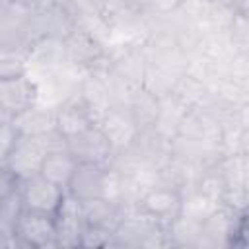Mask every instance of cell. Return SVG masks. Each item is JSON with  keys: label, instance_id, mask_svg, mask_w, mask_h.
<instances>
[{"label": "cell", "instance_id": "cell-1", "mask_svg": "<svg viewBox=\"0 0 249 249\" xmlns=\"http://www.w3.org/2000/svg\"><path fill=\"white\" fill-rule=\"evenodd\" d=\"M167 245L165 224L140 208L128 210L113 231V247H161Z\"/></svg>", "mask_w": 249, "mask_h": 249}, {"label": "cell", "instance_id": "cell-2", "mask_svg": "<svg viewBox=\"0 0 249 249\" xmlns=\"http://www.w3.org/2000/svg\"><path fill=\"white\" fill-rule=\"evenodd\" d=\"M47 154H49V150H47L43 136L18 134L6 154L4 165L18 177V181H21V179H27V177L39 173L41 163Z\"/></svg>", "mask_w": 249, "mask_h": 249}, {"label": "cell", "instance_id": "cell-3", "mask_svg": "<svg viewBox=\"0 0 249 249\" xmlns=\"http://www.w3.org/2000/svg\"><path fill=\"white\" fill-rule=\"evenodd\" d=\"M64 45H66V64L78 70L88 72L107 62L105 45L82 27H74L64 37Z\"/></svg>", "mask_w": 249, "mask_h": 249}, {"label": "cell", "instance_id": "cell-4", "mask_svg": "<svg viewBox=\"0 0 249 249\" xmlns=\"http://www.w3.org/2000/svg\"><path fill=\"white\" fill-rule=\"evenodd\" d=\"M14 239L16 245H23V247H37V249L56 247V230H54L53 214L23 210L16 222Z\"/></svg>", "mask_w": 249, "mask_h": 249}, {"label": "cell", "instance_id": "cell-5", "mask_svg": "<svg viewBox=\"0 0 249 249\" xmlns=\"http://www.w3.org/2000/svg\"><path fill=\"white\" fill-rule=\"evenodd\" d=\"M27 74H47L66 64V45L62 37L41 35L25 49Z\"/></svg>", "mask_w": 249, "mask_h": 249}, {"label": "cell", "instance_id": "cell-6", "mask_svg": "<svg viewBox=\"0 0 249 249\" xmlns=\"http://www.w3.org/2000/svg\"><path fill=\"white\" fill-rule=\"evenodd\" d=\"M18 187H19L23 210H33V212H43V214H54L66 193L58 185L45 179L41 173L21 179Z\"/></svg>", "mask_w": 249, "mask_h": 249}, {"label": "cell", "instance_id": "cell-7", "mask_svg": "<svg viewBox=\"0 0 249 249\" xmlns=\"http://www.w3.org/2000/svg\"><path fill=\"white\" fill-rule=\"evenodd\" d=\"M66 150L78 163L107 165L113 156V148L97 124H91L86 130L66 138Z\"/></svg>", "mask_w": 249, "mask_h": 249}, {"label": "cell", "instance_id": "cell-8", "mask_svg": "<svg viewBox=\"0 0 249 249\" xmlns=\"http://www.w3.org/2000/svg\"><path fill=\"white\" fill-rule=\"evenodd\" d=\"M109 177L111 171L107 165L99 163H78L70 183L66 187V193L74 196L76 200H88L97 196H107L109 189Z\"/></svg>", "mask_w": 249, "mask_h": 249}, {"label": "cell", "instance_id": "cell-9", "mask_svg": "<svg viewBox=\"0 0 249 249\" xmlns=\"http://www.w3.org/2000/svg\"><path fill=\"white\" fill-rule=\"evenodd\" d=\"M33 103H37V88L27 72L0 78V113L12 119Z\"/></svg>", "mask_w": 249, "mask_h": 249}, {"label": "cell", "instance_id": "cell-10", "mask_svg": "<svg viewBox=\"0 0 249 249\" xmlns=\"http://www.w3.org/2000/svg\"><path fill=\"white\" fill-rule=\"evenodd\" d=\"M97 126L109 140L113 154L130 148V144L138 134V124L124 105H111L105 111V115L99 119Z\"/></svg>", "mask_w": 249, "mask_h": 249}, {"label": "cell", "instance_id": "cell-11", "mask_svg": "<svg viewBox=\"0 0 249 249\" xmlns=\"http://www.w3.org/2000/svg\"><path fill=\"white\" fill-rule=\"evenodd\" d=\"M53 218H54V230H56V247H80L82 231L86 228L80 200L64 193L62 202L58 204Z\"/></svg>", "mask_w": 249, "mask_h": 249}, {"label": "cell", "instance_id": "cell-12", "mask_svg": "<svg viewBox=\"0 0 249 249\" xmlns=\"http://www.w3.org/2000/svg\"><path fill=\"white\" fill-rule=\"evenodd\" d=\"M138 208L144 210L146 214L158 218L161 224H167L181 210V193L171 187L154 185L142 195Z\"/></svg>", "mask_w": 249, "mask_h": 249}, {"label": "cell", "instance_id": "cell-13", "mask_svg": "<svg viewBox=\"0 0 249 249\" xmlns=\"http://www.w3.org/2000/svg\"><path fill=\"white\" fill-rule=\"evenodd\" d=\"M78 95H80L82 103L86 105V109L89 111V115L93 117V123L97 124L99 119L105 115V111L111 107L109 89L105 86V80H103L99 68L84 72L80 86H78Z\"/></svg>", "mask_w": 249, "mask_h": 249}, {"label": "cell", "instance_id": "cell-14", "mask_svg": "<svg viewBox=\"0 0 249 249\" xmlns=\"http://www.w3.org/2000/svg\"><path fill=\"white\" fill-rule=\"evenodd\" d=\"M10 123L18 134L41 136V134H47L56 128V107L33 103L25 111L14 115L10 119Z\"/></svg>", "mask_w": 249, "mask_h": 249}, {"label": "cell", "instance_id": "cell-15", "mask_svg": "<svg viewBox=\"0 0 249 249\" xmlns=\"http://www.w3.org/2000/svg\"><path fill=\"white\" fill-rule=\"evenodd\" d=\"M80 206H82V218H84L86 226L103 228V230H111V231H115V228L126 214L124 206H121L119 202L105 198V196L80 200Z\"/></svg>", "mask_w": 249, "mask_h": 249}, {"label": "cell", "instance_id": "cell-16", "mask_svg": "<svg viewBox=\"0 0 249 249\" xmlns=\"http://www.w3.org/2000/svg\"><path fill=\"white\" fill-rule=\"evenodd\" d=\"M91 124H95L93 117L89 115V111L82 103L78 91L70 99H66L64 103H60L56 107V130L64 138H70V136L86 130Z\"/></svg>", "mask_w": 249, "mask_h": 249}, {"label": "cell", "instance_id": "cell-17", "mask_svg": "<svg viewBox=\"0 0 249 249\" xmlns=\"http://www.w3.org/2000/svg\"><path fill=\"white\" fill-rule=\"evenodd\" d=\"M189 111V107L185 103H181L175 95L167 93L163 97H160V107H158V115L152 123V126L169 142L175 138L179 123L183 119V115Z\"/></svg>", "mask_w": 249, "mask_h": 249}, {"label": "cell", "instance_id": "cell-18", "mask_svg": "<svg viewBox=\"0 0 249 249\" xmlns=\"http://www.w3.org/2000/svg\"><path fill=\"white\" fill-rule=\"evenodd\" d=\"M76 165H78V161L72 158V154L68 150H54V152H49L45 156L39 173L45 179H49L51 183H54L66 191Z\"/></svg>", "mask_w": 249, "mask_h": 249}, {"label": "cell", "instance_id": "cell-19", "mask_svg": "<svg viewBox=\"0 0 249 249\" xmlns=\"http://www.w3.org/2000/svg\"><path fill=\"white\" fill-rule=\"evenodd\" d=\"M124 107L128 109V113H130L132 119L136 121L138 128H142V126H152V123H154V119H156V115H158L160 97H156L154 93H150L148 89H144V88L140 86V88H136V89L130 93V97H128V101H126Z\"/></svg>", "mask_w": 249, "mask_h": 249}, {"label": "cell", "instance_id": "cell-20", "mask_svg": "<svg viewBox=\"0 0 249 249\" xmlns=\"http://www.w3.org/2000/svg\"><path fill=\"white\" fill-rule=\"evenodd\" d=\"M200 233V222L191 220L187 216L177 214L173 220L165 224V239L167 245H177V247H196Z\"/></svg>", "mask_w": 249, "mask_h": 249}, {"label": "cell", "instance_id": "cell-21", "mask_svg": "<svg viewBox=\"0 0 249 249\" xmlns=\"http://www.w3.org/2000/svg\"><path fill=\"white\" fill-rule=\"evenodd\" d=\"M218 208H220V202L218 200L206 196L204 193H200L196 189V191H191V193H187V195L181 196V210H179V214L202 224Z\"/></svg>", "mask_w": 249, "mask_h": 249}, {"label": "cell", "instance_id": "cell-22", "mask_svg": "<svg viewBox=\"0 0 249 249\" xmlns=\"http://www.w3.org/2000/svg\"><path fill=\"white\" fill-rule=\"evenodd\" d=\"M21 212H23V202H21L19 187H16L12 193H8L6 196L0 198V233L6 239H10L14 245H16L14 228H16V222Z\"/></svg>", "mask_w": 249, "mask_h": 249}, {"label": "cell", "instance_id": "cell-23", "mask_svg": "<svg viewBox=\"0 0 249 249\" xmlns=\"http://www.w3.org/2000/svg\"><path fill=\"white\" fill-rule=\"evenodd\" d=\"M27 64H25V51H6L0 49V78L16 76V74H25Z\"/></svg>", "mask_w": 249, "mask_h": 249}, {"label": "cell", "instance_id": "cell-24", "mask_svg": "<svg viewBox=\"0 0 249 249\" xmlns=\"http://www.w3.org/2000/svg\"><path fill=\"white\" fill-rule=\"evenodd\" d=\"M80 247H113V231L86 226L82 231Z\"/></svg>", "mask_w": 249, "mask_h": 249}, {"label": "cell", "instance_id": "cell-25", "mask_svg": "<svg viewBox=\"0 0 249 249\" xmlns=\"http://www.w3.org/2000/svg\"><path fill=\"white\" fill-rule=\"evenodd\" d=\"M16 136H18V132L14 130V126L10 123V117L0 113V163H4L6 154H8L10 146L14 144Z\"/></svg>", "mask_w": 249, "mask_h": 249}, {"label": "cell", "instance_id": "cell-26", "mask_svg": "<svg viewBox=\"0 0 249 249\" xmlns=\"http://www.w3.org/2000/svg\"><path fill=\"white\" fill-rule=\"evenodd\" d=\"M18 185H19L18 177H16L4 163H0V198L6 196L8 193H12Z\"/></svg>", "mask_w": 249, "mask_h": 249}, {"label": "cell", "instance_id": "cell-27", "mask_svg": "<svg viewBox=\"0 0 249 249\" xmlns=\"http://www.w3.org/2000/svg\"><path fill=\"white\" fill-rule=\"evenodd\" d=\"M183 4V0H150V8L146 12L152 14H171L175 10H179Z\"/></svg>", "mask_w": 249, "mask_h": 249}, {"label": "cell", "instance_id": "cell-28", "mask_svg": "<svg viewBox=\"0 0 249 249\" xmlns=\"http://www.w3.org/2000/svg\"><path fill=\"white\" fill-rule=\"evenodd\" d=\"M14 4H16L19 10L31 12V10H35L37 6H41V4H43V0H14Z\"/></svg>", "mask_w": 249, "mask_h": 249}, {"label": "cell", "instance_id": "cell-29", "mask_svg": "<svg viewBox=\"0 0 249 249\" xmlns=\"http://www.w3.org/2000/svg\"><path fill=\"white\" fill-rule=\"evenodd\" d=\"M18 10V6L14 4V0H0V18H6L10 14H14Z\"/></svg>", "mask_w": 249, "mask_h": 249}]
</instances>
